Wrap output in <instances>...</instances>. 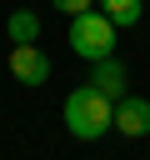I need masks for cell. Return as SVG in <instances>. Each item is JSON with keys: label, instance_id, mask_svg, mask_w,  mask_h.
Listing matches in <instances>:
<instances>
[{"label": "cell", "instance_id": "cell-1", "mask_svg": "<svg viewBox=\"0 0 150 160\" xmlns=\"http://www.w3.org/2000/svg\"><path fill=\"white\" fill-rule=\"evenodd\" d=\"M60 115H65V130H70L75 140H100L105 130H115V100H110L105 90H95L90 80L65 95V110H60Z\"/></svg>", "mask_w": 150, "mask_h": 160}, {"label": "cell", "instance_id": "cell-2", "mask_svg": "<svg viewBox=\"0 0 150 160\" xmlns=\"http://www.w3.org/2000/svg\"><path fill=\"white\" fill-rule=\"evenodd\" d=\"M70 50L80 55V60H105V55H115V25L100 15V10H85V15H75L70 20Z\"/></svg>", "mask_w": 150, "mask_h": 160}, {"label": "cell", "instance_id": "cell-3", "mask_svg": "<svg viewBox=\"0 0 150 160\" xmlns=\"http://www.w3.org/2000/svg\"><path fill=\"white\" fill-rule=\"evenodd\" d=\"M10 75L20 85H45L50 80V55L40 45H10Z\"/></svg>", "mask_w": 150, "mask_h": 160}, {"label": "cell", "instance_id": "cell-4", "mask_svg": "<svg viewBox=\"0 0 150 160\" xmlns=\"http://www.w3.org/2000/svg\"><path fill=\"white\" fill-rule=\"evenodd\" d=\"M115 130H120L125 140H140V135L150 130V100L120 95V100H115Z\"/></svg>", "mask_w": 150, "mask_h": 160}, {"label": "cell", "instance_id": "cell-5", "mask_svg": "<svg viewBox=\"0 0 150 160\" xmlns=\"http://www.w3.org/2000/svg\"><path fill=\"white\" fill-rule=\"evenodd\" d=\"M90 85H95V90H105L110 100H120V95H125V65H120L115 55L95 60V70H90Z\"/></svg>", "mask_w": 150, "mask_h": 160}, {"label": "cell", "instance_id": "cell-6", "mask_svg": "<svg viewBox=\"0 0 150 160\" xmlns=\"http://www.w3.org/2000/svg\"><path fill=\"white\" fill-rule=\"evenodd\" d=\"M5 35H10V45H35V40H40V15H35V10H10Z\"/></svg>", "mask_w": 150, "mask_h": 160}, {"label": "cell", "instance_id": "cell-7", "mask_svg": "<svg viewBox=\"0 0 150 160\" xmlns=\"http://www.w3.org/2000/svg\"><path fill=\"white\" fill-rule=\"evenodd\" d=\"M95 10L115 25V30H130V25H140V0H95Z\"/></svg>", "mask_w": 150, "mask_h": 160}, {"label": "cell", "instance_id": "cell-8", "mask_svg": "<svg viewBox=\"0 0 150 160\" xmlns=\"http://www.w3.org/2000/svg\"><path fill=\"white\" fill-rule=\"evenodd\" d=\"M50 5H55L60 15H70V20H75V15H85V10H95V0H50Z\"/></svg>", "mask_w": 150, "mask_h": 160}]
</instances>
